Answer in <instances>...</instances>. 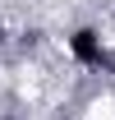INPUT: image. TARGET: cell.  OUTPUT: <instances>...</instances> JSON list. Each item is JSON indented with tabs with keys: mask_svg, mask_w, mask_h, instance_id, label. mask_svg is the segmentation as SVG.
Segmentation results:
<instances>
[{
	"mask_svg": "<svg viewBox=\"0 0 115 120\" xmlns=\"http://www.w3.org/2000/svg\"><path fill=\"white\" fill-rule=\"evenodd\" d=\"M69 51H74V60H83V65H101V60H106V56H101V37L92 28H78V32H74V37H69Z\"/></svg>",
	"mask_w": 115,
	"mask_h": 120,
	"instance_id": "cell-1",
	"label": "cell"
},
{
	"mask_svg": "<svg viewBox=\"0 0 115 120\" xmlns=\"http://www.w3.org/2000/svg\"><path fill=\"white\" fill-rule=\"evenodd\" d=\"M0 42H5V28H0Z\"/></svg>",
	"mask_w": 115,
	"mask_h": 120,
	"instance_id": "cell-2",
	"label": "cell"
}]
</instances>
